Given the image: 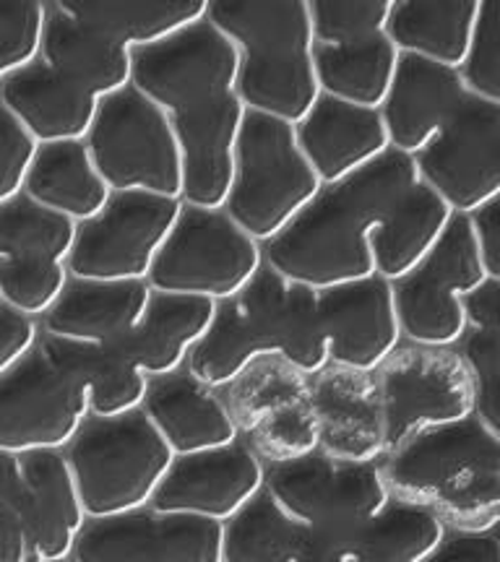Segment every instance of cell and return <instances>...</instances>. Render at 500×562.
I'll return each mask as SVG.
<instances>
[{
    "label": "cell",
    "mask_w": 500,
    "mask_h": 562,
    "mask_svg": "<svg viewBox=\"0 0 500 562\" xmlns=\"http://www.w3.org/2000/svg\"><path fill=\"white\" fill-rule=\"evenodd\" d=\"M311 409L323 456L344 463L384 461L386 432L376 375L326 368L311 381Z\"/></svg>",
    "instance_id": "obj_20"
},
{
    "label": "cell",
    "mask_w": 500,
    "mask_h": 562,
    "mask_svg": "<svg viewBox=\"0 0 500 562\" xmlns=\"http://www.w3.org/2000/svg\"><path fill=\"white\" fill-rule=\"evenodd\" d=\"M448 533L431 510L391 501L357 539L355 562H427Z\"/></svg>",
    "instance_id": "obj_37"
},
{
    "label": "cell",
    "mask_w": 500,
    "mask_h": 562,
    "mask_svg": "<svg viewBox=\"0 0 500 562\" xmlns=\"http://www.w3.org/2000/svg\"><path fill=\"white\" fill-rule=\"evenodd\" d=\"M321 191V180L302 157L292 125L264 115L245 117L224 214L251 240L258 245L277 240Z\"/></svg>",
    "instance_id": "obj_7"
},
{
    "label": "cell",
    "mask_w": 500,
    "mask_h": 562,
    "mask_svg": "<svg viewBox=\"0 0 500 562\" xmlns=\"http://www.w3.org/2000/svg\"><path fill=\"white\" fill-rule=\"evenodd\" d=\"M319 315L331 368L376 375L404 347L393 286L378 277L319 292Z\"/></svg>",
    "instance_id": "obj_19"
},
{
    "label": "cell",
    "mask_w": 500,
    "mask_h": 562,
    "mask_svg": "<svg viewBox=\"0 0 500 562\" xmlns=\"http://www.w3.org/2000/svg\"><path fill=\"white\" fill-rule=\"evenodd\" d=\"M451 222H454V214L446 203L427 191L422 182H414L373 237L376 277L389 284L410 277L438 248Z\"/></svg>",
    "instance_id": "obj_34"
},
{
    "label": "cell",
    "mask_w": 500,
    "mask_h": 562,
    "mask_svg": "<svg viewBox=\"0 0 500 562\" xmlns=\"http://www.w3.org/2000/svg\"><path fill=\"white\" fill-rule=\"evenodd\" d=\"M40 60L97 102L121 94L133 83L129 47L68 16L58 3H47Z\"/></svg>",
    "instance_id": "obj_26"
},
{
    "label": "cell",
    "mask_w": 500,
    "mask_h": 562,
    "mask_svg": "<svg viewBox=\"0 0 500 562\" xmlns=\"http://www.w3.org/2000/svg\"><path fill=\"white\" fill-rule=\"evenodd\" d=\"M456 351L475 391V419L500 435V326L469 328Z\"/></svg>",
    "instance_id": "obj_39"
},
{
    "label": "cell",
    "mask_w": 500,
    "mask_h": 562,
    "mask_svg": "<svg viewBox=\"0 0 500 562\" xmlns=\"http://www.w3.org/2000/svg\"><path fill=\"white\" fill-rule=\"evenodd\" d=\"M414 182V159L389 151L342 186L323 188L285 235L264 245L266 266L313 292L373 279V237Z\"/></svg>",
    "instance_id": "obj_2"
},
{
    "label": "cell",
    "mask_w": 500,
    "mask_h": 562,
    "mask_svg": "<svg viewBox=\"0 0 500 562\" xmlns=\"http://www.w3.org/2000/svg\"><path fill=\"white\" fill-rule=\"evenodd\" d=\"M19 459L24 474L30 562L70 560L89 518L84 513L66 453H32Z\"/></svg>",
    "instance_id": "obj_24"
},
{
    "label": "cell",
    "mask_w": 500,
    "mask_h": 562,
    "mask_svg": "<svg viewBox=\"0 0 500 562\" xmlns=\"http://www.w3.org/2000/svg\"><path fill=\"white\" fill-rule=\"evenodd\" d=\"M243 442L266 469H281L321 453V430L311 404H305L274 414Z\"/></svg>",
    "instance_id": "obj_38"
},
{
    "label": "cell",
    "mask_w": 500,
    "mask_h": 562,
    "mask_svg": "<svg viewBox=\"0 0 500 562\" xmlns=\"http://www.w3.org/2000/svg\"><path fill=\"white\" fill-rule=\"evenodd\" d=\"M207 21L235 45L245 112L298 128L321 100L308 0H211Z\"/></svg>",
    "instance_id": "obj_5"
},
{
    "label": "cell",
    "mask_w": 500,
    "mask_h": 562,
    "mask_svg": "<svg viewBox=\"0 0 500 562\" xmlns=\"http://www.w3.org/2000/svg\"><path fill=\"white\" fill-rule=\"evenodd\" d=\"M266 492L311 537L352 547L391 503L378 463H344L323 453L269 469Z\"/></svg>",
    "instance_id": "obj_10"
},
{
    "label": "cell",
    "mask_w": 500,
    "mask_h": 562,
    "mask_svg": "<svg viewBox=\"0 0 500 562\" xmlns=\"http://www.w3.org/2000/svg\"><path fill=\"white\" fill-rule=\"evenodd\" d=\"M393 0H313L308 3L315 45L386 34Z\"/></svg>",
    "instance_id": "obj_40"
},
{
    "label": "cell",
    "mask_w": 500,
    "mask_h": 562,
    "mask_svg": "<svg viewBox=\"0 0 500 562\" xmlns=\"http://www.w3.org/2000/svg\"><path fill=\"white\" fill-rule=\"evenodd\" d=\"M467 100L469 94L456 70L401 55L391 94L380 108L391 151L410 159L418 157L441 136Z\"/></svg>",
    "instance_id": "obj_22"
},
{
    "label": "cell",
    "mask_w": 500,
    "mask_h": 562,
    "mask_svg": "<svg viewBox=\"0 0 500 562\" xmlns=\"http://www.w3.org/2000/svg\"><path fill=\"white\" fill-rule=\"evenodd\" d=\"M216 307L220 305L209 300L154 294L144 321L121 349L152 381L175 375L188 368L190 355L209 336Z\"/></svg>",
    "instance_id": "obj_28"
},
{
    "label": "cell",
    "mask_w": 500,
    "mask_h": 562,
    "mask_svg": "<svg viewBox=\"0 0 500 562\" xmlns=\"http://www.w3.org/2000/svg\"><path fill=\"white\" fill-rule=\"evenodd\" d=\"M146 284H87L70 281L58 305L40 323L42 336L81 347H121L152 305Z\"/></svg>",
    "instance_id": "obj_27"
},
{
    "label": "cell",
    "mask_w": 500,
    "mask_h": 562,
    "mask_svg": "<svg viewBox=\"0 0 500 562\" xmlns=\"http://www.w3.org/2000/svg\"><path fill=\"white\" fill-rule=\"evenodd\" d=\"M305 537V529L287 518L264 490L248 508L224 524L222 562H298Z\"/></svg>",
    "instance_id": "obj_36"
},
{
    "label": "cell",
    "mask_w": 500,
    "mask_h": 562,
    "mask_svg": "<svg viewBox=\"0 0 500 562\" xmlns=\"http://www.w3.org/2000/svg\"><path fill=\"white\" fill-rule=\"evenodd\" d=\"M40 336L42 328L37 321L16 313L0 297V378L32 355Z\"/></svg>",
    "instance_id": "obj_45"
},
{
    "label": "cell",
    "mask_w": 500,
    "mask_h": 562,
    "mask_svg": "<svg viewBox=\"0 0 500 562\" xmlns=\"http://www.w3.org/2000/svg\"><path fill=\"white\" fill-rule=\"evenodd\" d=\"M47 3L9 0L0 3V87L16 70L40 58Z\"/></svg>",
    "instance_id": "obj_41"
},
{
    "label": "cell",
    "mask_w": 500,
    "mask_h": 562,
    "mask_svg": "<svg viewBox=\"0 0 500 562\" xmlns=\"http://www.w3.org/2000/svg\"><path fill=\"white\" fill-rule=\"evenodd\" d=\"M89 422L84 391L40 344L0 378V453H66Z\"/></svg>",
    "instance_id": "obj_15"
},
{
    "label": "cell",
    "mask_w": 500,
    "mask_h": 562,
    "mask_svg": "<svg viewBox=\"0 0 500 562\" xmlns=\"http://www.w3.org/2000/svg\"><path fill=\"white\" fill-rule=\"evenodd\" d=\"M42 347L84 391L89 419H121L141 412L152 378H146L121 347H81L47 336H42Z\"/></svg>",
    "instance_id": "obj_30"
},
{
    "label": "cell",
    "mask_w": 500,
    "mask_h": 562,
    "mask_svg": "<svg viewBox=\"0 0 500 562\" xmlns=\"http://www.w3.org/2000/svg\"><path fill=\"white\" fill-rule=\"evenodd\" d=\"M84 144L112 195L182 201L186 161L173 125L157 104L133 87L100 104V115Z\"/></svg>",
    "instance_id": "obj_8"
},
{
    "label": "cell",
    "mask_w": 500,
    "mask_h": 562,
    "mask_svg": "<svg viewBox=\"0 0 500 562\" xmlns=\"http://www.w3.org/2000/svg\"><path fill=\"white\" fill-rule=\"evenodd\" d=\"M485 281L490 277L477 252L469 220L454 216L431 258L391 284L404 344L425 349L459 347L467 336L464 300Z\"/></svg>",
    "instance_id": "obj_12"
},
{
    "label": "cell",
    "mask_w": 500,
    "mask_h": 562,
    "mask_svg": "<svg viewBox=\"0 0 500 562\" xmlns=\"http://www.w3.org/2000/svg\"><path fill=\"white\" fill-rule=\"evenodd\" d=\"M298 562H355V547L329 542V539H319L308 533Z\"/></svg>",
    "instance_id": "obj_49"
},
{
    "label": "cell",
    "mask_w": 500,
    "mask_h": 562,
    "mask_svg": "<svg viewBox=\"0 0 500 562\" xmlns=\"http://www.w3.org/2000/svg\"><path fill=\"white\" fill-rule=\"evenodd\" d=\"M100 104L40 58L0 87V108L16 117L40 146L84 144L100 115Z\"/></svg>",
    "instance_id": "obj_25"
},
{
    "label": "cell",
    "mask_w": 500,
    "mask_h": 562,
    "mask_svg": "<svg viewBox=\"0 0 500 562\" xmlns=\"http://www.w3.org/2000/svg\"><path fill=\"white\" fill-rule=\"evenodd\" d=\"M182 201L152 195H112L97 220L81 224L68 258L70 281L144 284L178 224Z\"/></svg>",
    "instance_id": "obj_13"
},
{
    "label": "cell",
    "mask_w": 500,
    "mask_h": 562,
    "mask_svg": "<svg viewBox=\"0 0 500 562\" xmlns=\"http://www.w3.org/2000/svg\"><path fill=\"white\" fill-rule=\"evenodd\" d=\"M0 562H30L21 459L5 453H0Z\"/></svg>",
    "instance_id": "obj_43"
},
{
    "label": "cell",
    "mask_w": 500,
    "mask_h": 562,
    "mask_svg": "<svg viewBox=\"0 0 500 562\" xmlns=\"http://www.w3.org/2000/svg\"><path fill=\"white\" fill-rule=\"evenodd\" d=\"M68 16L121 42L131 53L162 45L207 19L209 0H55Z\"/></svg>",
    "instance_id": "obj_32"
},
{
    "label": "cell",
    "mask_w": 500,
    "mask_h": 562,
    "mask_svg": "<svg viewBox=\"0 0 500 562\" xmlns=\"http://www.w3.org/2000/svg\"><path fill=\"white\" fill-rule=\"evenodd\" d=\"M427 191L454 216H471L500 199V104L464 102L441 136L414 157Z\"/></svg>",
    "instance_id": "obj_16"
},
{
    "label": "cell",
    "mask_w": 500,
    "mask_h": 562,
    "mask_svg": "<svg viewBox=\"0 0 500 562\" xmlns=\"http://www.w3.org/2000/svg\"><path fill=\"white\" fill-rule=\"evenodd\" d=\"M66 461L89 521L152 508L175 456L144 414L89 419L66 448Z\"/></svg>",
    "instance_id": "obj_6"
},
{
    "label": "cell",
    "mask_w": 500,
    "mask_h": 562,
    "mask_svg": "<svg viewBox=\"0 0 500 562\" xmlns=\"http://www.w3.org/2000/svg\"><path fill=\"white\" fill-rule=\"evenodd\" d=\"M222 398L241 438H245L274 414L311 404V378L281 360H264L227 385Z\"/></svg>",
    "instance_id": "obj_35"
},
{
    "label": "cell",
    "mask_w": 500,
    "mask_h": 562,
    "mask_svg": "<svg viewBox=\"0 0 500 562\" xmlns=\"http://www.w3.org/2000/svg\"><path fill=\"white\" fill-rule=\"evenodd\" d=\"M266 476L269 469L243 440L222 451L175 459L152 510L224 526L266 490Z\"/></svg>",
    "instance_id": "obj_17"
},
{
    "label": "cell",
    "mask_w": 500,
    "mask_h": 562,
    "mask_svg": "<svg viewBox=\"0 0 500 562\" xmlns=\"http://www.w3.org/2000/svg\"><path fill=\"white\" fill-rule=\"evenodd\" d=\"M295 138L323 188L342 186L391 151L380 112L321 97Z\"/></svg>",
    "instance_id": "obj_21"
},
{
    "label": "cell",
    "mask_w": 500,
    "mask_h": 562,
    "mask_svg": "<svg viewBox=\"0 0 500 562\" xmlns=\"http://www.w3.org/2000/svg\"><path fill=\"white\" fill-rule=\"evenodd\" d=\"M462 87L471 100L500 104V42H498V11L485 3L477 19L475 37L462 68L456 70Z\"/></svg>",
    "instance_id": "obj_42"
},
{
    "label": "cell",
    "mask_w": 500,
    "mask_h": 562,
    "mask_svg": "<svg viewBox=\"0 0 500 562\" xmlns=\"http://www.w3.org/2000/svg\"><path fill=\"white\" fill-rule=\"evenodd\" d=\"M264 266V245L224 211L186 206L146 284L154 294L224 305L248 290Z\"/></svg>",
    "instance_id": "obj_9"
},
{
    "label": "cell",
    "mask_w": 500,
    "mask_h": 562,
    "mask_svg": "<svg viewBox=\"0 0 500 562\" xmlns=\"http://www.w3.org/2000/svg\"><path fill=\"white\" fill-rule=\"evenodd\" d=\"M264 360L287 362L311 381L331 368L319 292L292 284L269 266L243 294L216 307L214 326L190 355L186 370L222 393Z\"/></svg>",
    "instance_id": "obj_3"
},
{
    "label": "cell",
    "mask_w": 500,
    "mask_h": 562,
    "mask_svg": "<svg viewBox=\"0 0 500 562\" xmlns=\"http://www.w3.org/2000/svg\"><path fill=\"white\" fill-rule=\"evenodd\" d=\"M24 195L76 227L97 220L112 201V191L97 172L87 144L40 146Z\"/></svg>",
    "instance_id": "obj_33"
},
{
    "label": "cell",
    "mask_w": 500,
    "mask_h": 562,
    "mask_svg": "<svg viewBox=\"0 0 500 562\" xmlns=\"http://www.w3.org/2000/svg\"><path fill=\"white\" fill-rule=\"evenodd\" d=\"M464 313H467V331L469 328H488L500 326V281H485L477 292H471L464 300Z\"/></svg>",
    "instance_id": "obj_48"
},
{
    "label": "cell",
    "mask_w": 500,
    "mask_h": 562,
    "mask_svg": "<svg viewBox=\"0 0 500 562\" xmlns=\"http://www.w3.org/2000/svg\"><path fill=\"white\" fill-rule=\"evenodd\" d=\"M235 45L207 19L178 37L133 53L131 87L170 121L186 161V206L224 211L245 117Z\"/></svg>",
    "instance_id": "obj_1"
},
{
    "label": "cell",
    "mask_w": 500,
    "mask_h": 562,
    "mask_svg": "<svg viewBox=\"0 0 500 562\" xmlns=\"http://www.w3.org/2000/svg\"><path fill=\"white\" fill-rule=\"evenodd\" d=\"M386 456L420 435L475 417V391L456 349L404 344L376 372Z\"/></svg>",
    "instance_id": "obj_11"
},
{
    "label": "cell",
    "mask_w": 500,
    "mask_h": 562,
    "mask_svg": "<svg viewBox=\"0 0 500 562\" xmlns=\"http://www.w3.org/2000/svg\"><path fill=\"white\" fill-rule=\"evenodd\" d=\"M427 562H500L498 533H448Z\"/></svg>",
    "instance_id": "obj_47"
},
{
    "label": "cell",
    "mask_w": 500,
    "mask_h": 562,
    "mask_svg": "<svg viewBox=\"0 0 500 562\" xmlns=\"http://www.w3.org/2000/svg\"><path fill=\"white\" fill-rule=\"evenodd\" d=\"M79 227L26 195L0 206V297L42 323L70 286L68 258Z\"/></svg>",
    "instance_id": "obj_14"
},
{
    "label": "cell",
    "mask_w": 500,
    "mask_h": 562,
    "mask_svg": "<svg viewBox=\"0 0 500 562\" xmlns=\"http://www.w3.org/2000/svg\"><path fill=\"white\" fill-rule=\"evenodd\" d=\"M401 55L386 34L313 45L321 97L380 112L389 100Z\"/></svg>",
    "instance_id": "obj_31"
},
{
    "label": "cell",
    "mask_w": 500,
    "mask_h": 562,
    "mask_svg": "<svg viewBox=\"0 0 500 562\" xmlns=\"http://www.w3.org/2000/svg\"><path fill=\"white\" fill-rule=\"evenodd\" d=\"M141 414L175 459L222 451L243 440L222 393L207 389L188 370L152 381Z\"/></svg>",
    "instance_id": "obj_23"
},
{
    "label": "cell",
    "mask_w": 500,
    "mask_h": 562,
    "mask_svg": "<svg viewBox=\"0 0 500 562\" xmlns=\"http://www.w3.org/2000/svg\"><path fill=\"white\" fill-rule=\"evenodd\" d=\"M224 526L159 516L152 508L89 521L74 562H222Z\"/></svg>",
    "instance_id": "obj_18"
},
{
    "label": "cell",
    "mask_w": 500,
    "mask_h": 562,
    "mask_svg": "<svg viewBox=\"0 0 500 562\" xmlns=\"http://www.w3.org/2000/svg\"><path fill=\"white\" fill-rule=\"evenodd\" d=\"M63 562H74V560H63Z\"/></svg>",
    "instance_id": "obj_50"
},
{
    "label": "cell",
    "mask_w": 500,
    "mask_h": 562,
    "mask_svg": "<svg viewBox=\"0 0 500 562\" xmlns=\"http://www.w3.org/2000/svg\"><path fill=\"white\" fill-rule=\"evenodd\" d=\"M40 144L16 123V117L0 108V206L24 195Z\"/></svg>",
    "instance_id": "obj_44"
},
{
    "label": "cell",
    "mask_w": 500,
    "mask_h": 562,
    "mask_svg": "<svg viewBox=\"0 0 500 562\" xmlns=\"http://www.w3.org/2000/svg\"><path fill=\"white\" fill-rule=\"evenodd\" d=\"M477 252L490 279L500 281V199L467 216Z\"/></svg>",
    "instance_id": "obj_46"
},
{
    "label": "cell",
    "mask_w": 500,
    "mask_h": 562,
    "mask_svg": "<svg viewBox=\"0 0 500 562\" xmlns=\"http://www.w3.org/2000/svg\"><path fill=\"white\" fill-rule=\"evenodd\" d=\"M485 0H397L386 37L399 55L459 70Z\"/></svg>",
    "instance_id": "obj_29"
},
{
    "label": "cell",
    "mask_w": 500,
    "mask_h": 562,
    "mask_svg": "<svg viewBox=\"0 0 500 562\" xmlns=\"http://www.w3.org/2000/svg\"><path fill=\"white\" fill-rule=\"evenodd\" d=\"M391 501L438 516L451 533H496L500 435L475 417L420 435L378 463Z\"/></svg>",
    "instance_id": "obj_4"
}]
</instances>
